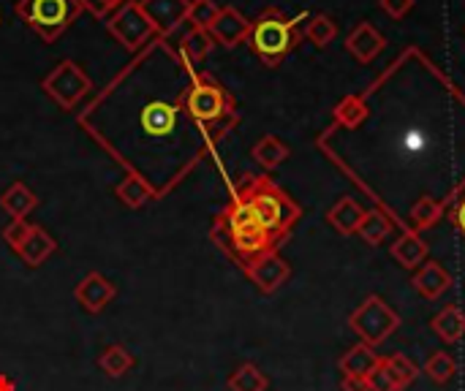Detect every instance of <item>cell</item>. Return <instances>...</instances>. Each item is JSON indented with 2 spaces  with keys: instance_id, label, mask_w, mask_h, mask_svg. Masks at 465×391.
I'll list each match as a JSON object with an SVG mask.
<instances>
[{
  "instance_id": "1",
  "label": "cell",
  "mask_w": 465,
  "mask_h": 391,
  "mask_svg": "<svg viewBox=\"0 0 465 391\" xmlns=\"http://www.w3.org/2000/svg\"><path fill=\"white\" fill-rule=\"evenodd\" d=\"M193 73L158 35L79 114V125L128 174L142 177L155 199H166L213 150L185 109Z\"/></svg>"
},
{
  "instance_id": "2",
  "label": "cell",
  "mask_w": 465,
  "mask_h": 391,
  "mask_svg": "<svg viewBox=\"0 0 465 391\" xmlns=\"http://www.w3.org/2000/svg\"><path fill=\"white\" fill-rule=\"evenodd\" d=\"M210 239L245 272L256 259H262L264 253L278 250L275 239L267 234V229L262 226V220L256 218V212L251 210V204L234 193L232 201L213 218V229H210Z\"/></svg>"
},
{
  "instance_id": "3",
  "label": "cell",
  "mask_w": 465,
  "mask_h": 391,
  "mask_svg": "<svg viewBox=\"0 0 465 391\" xmlns=\"http://www.w3.org/2000/svg\"><path fill=\"white\" fill-rule=\"evenodd\" d=\"M185 109L188 114L204 128L213 147L232 133V128L240 122V109L232 98V93L210 73L196 71L188 90H185Z\"/></svg>"
},
{
  "instance_id": "4",
  "label": "cell",
  "mask_w": 465,
  "mask_h": 391,
  "mask_svg": "<svg viewBox=\"0 0 465 391\" xmlns=\"http://www.w3.org/2000/svg\"><path fill=\"white\" fill-rule=\"evenodd\" d=\"M237 193L251 204L267 234L275 239V245L286 242L289 231L300 220V207L289 199L283 188H278L270 177H245Z\"/></svg>"
},
{
  "instance_id": "5",
  "label": "cell",
  "mask_w": 465,
  "mask_h": 391,
  "mask_svg": "<svg viewBox=\"0 0 465 391\" xmlns=\"http://www.w3.org/2000/svg\"><path fill=\"white\" fill-rule=\"evenodd\" d=\"M16 16L38 33L44 44L57 41L82 14L79 0H19Z\"/></svg>"
},
{
  "instance_id": "6",
  "label": "cell",
  "mask_w": 465,
  "mask_h": 391,
  "mask_svg": "<svg viewBox=\"0 0 465 391\" xmlns=\"http://www.w3.org/2000/svg\"><path fill=\"white\" fill-rule=\"evenodd\" d=\"M248 44L262 57V63H267L272 68V65H278L294 49V44H297V27L281 11L270 8L256 22H251Z\"/></svg>"
},
{
  "instance_id": "7",
  "label": "cell",
  "mask_w": 465,
  "mask_h": 391,
  "mask_svg": "<svg viewBox=\"0 0 465 391\" xmlns=\"http://www.w3.org/2000/svg\"><path fill=\"white\" fill-rule=\"evenodd\" d=\"M41 90L65 112H74L93 90V79L82 71L76 60H60L44 79Z\"/></svg>"
},
{
  "instance_id": "8",
  "label": "cell",
  "mask_w": 465,
  "mask_h": 391,
  "mask_svg": "<svg viewBox=\"0 0 465 391\" xmlns=\"http://www.w3.org/2000/svg\"><path fill=\"white\" fill-rule=\"evenodd\" d=\"M106 30L109 35L128 52H142L153 38H158L155 24L150 22V16L144 14L139 0H125L109 19H106Z\"/></svg>"
},
{
  "instance_id": "9",
  "label": "cell",
  "mask_w": 465,
  "mask_h": 391,
  "mask_svg": "<svg viewBox=\"0 0 465 391\" xmlns=\"http://www.w3.org/2000/svg\"><path fill=\"white\" fill-rule=\"evenodd\" d=\"M349 327L354 335H360L362 343L368 346H381L398 327L401 318L398 313L381 299V297H368L351 316H349Z\"/></svg>"
},
{
  "instance_id": "10",
  "label": "cell",
  "mask_w": 465,
  "mask_h": 391,
  "mask_svg": "<svg viewBox=\"0 0 465 391\" xmlns=\"http://www.w3.org/2000/svg\"><path fill=\"white\" fill-rule=\"evenodd\" d=\"M114 297H117L114 283L106 280L101 272H87V275L76 283V288H74V299H76L79 308H82L84 313H90V316L104 313V310L114 302Z\"/></svg>"
},
{
  "instance_id": "11",
  "label": "cell",
  "mask_w": 465,
  "mask_h": 391,
  "mask_svg": "<svg viewBox=\"0 0 465 391\" xmlns=\"http://www.w3.org/2000/svg\"><path fill=\"white\" fill-rule=\"evenodd\" d=\"M207 33L213 35L215 44H221L226 49H234L242 41H248V35H251V19L242 11H237L234 5H221L218 19L210 24Z\"/></svg>"
},
{
  "instance_id": "12",
  "label": "cell",
  "mask_w": 465,
  "mask_h": 391,
  "mask_svg": "<svg viewBox=\"0 0 465 391\" xmlns=\"http://www.w3.org/2000/svg\"><path fill=\"white\" fill-rule=\"evenodd\" d=\"M245 275L251 278V283L262 291V294H275L289 278H292V267L278 256V250L272 253H264L262 259H256Z\"/></svg>"
},
{
  "instance_id": "13",
  "label": "cell",
  "mask_w": 465,
  "mask_h": 391,
  "mask_svg": "<svg viewBox=\"0 0 465 391\" xmlns=\"http://www.w3.org/2000/svg\"><path fill=\"white\" fill-rule=\"evenodd\" d=\"M150 22L155 24L158 35H174L188 16V3L191 0H139Z\"/></svg>"
},
{
  "instance_id": "14",
  "label": "cell",
  "mask_w": 465,
  "mask_h": 391,
  "mask_svg": "<svg viewBox=\"0 0 465 391\" xmlns=\"http://www.w3.org/2000/svg\"><path fill=\"white\" fill-rule=\"evenodd\" d=\"M411 286H414V291H417L420 297H425V299H439V297H444V294L452 288V275H450L441 264L425 261V264L417 269V275L411 278Z\"/></svg>"
},
{
  "instance_id": "15",
  "label": "cell",
  "mask_w": 465,
  "mask_h": 391,
  "mask_svg": "<svg viewBox=\"0 0 465 391\" xmlns=\"http://www.w3.org/2000/svg\"><path fill=\"white\" fill-rule=\"evenodd\" d=\"M384 35L371 24V22H360L351 33H349V38H346V49L360 60V63H371L373 57H379L381 54V49H384Z\"/></svg>"
},
{
  "instance_id": "16",
  "label": "cell",
  "mask_w": 465,
  "mask_h": 391,
  "mask_svg": "<svg viewBox=\"0 0 465 391\" xmlns=\"http://www.w3.org/2000/svg\"><path fill=\"white\" fill-rule=\"evenodd\" d=\"M166 41L174 46V52H177L188 65H199V63L213 52V46H215L213 35H210L207 30H199V27H188L177 41H172V38H166Z\"/></svg>"
},
{
  "instance_id": "17",
  "label": "cell",
  "mask_w": 465,
  "mask_h": 391,
  "mask_svg": "<svg viewBox=\"0 0 465 391\" xmlns=\"http://www.w3.org/2000/svg\"><path fill=\"white\" fill-rule=\"evenodd\" d=\"M57 250V242L49 237V231H44L41 226H33L30 229V234H27V239L16 248V256L22 259V264L25 267H41L52 253Z\"/></svg>"
},
{
  "instance_id": "18",
  "label": "cell",
  "mask_w": 465,
  "mask_h": 391,
  "mask_svg": "<svg viewBox=\"0 0 465 391\" xmlns=\"http://www.w3.org/2000/svg\"><path fill=\"white\" fill-rule=\"evenodd\" d=\"M392 259L406 269H417L428 261V242L417 231H403L392 245Z\"/></svg>"
},
{
  "instance_id": "19",
  "label": "cell",
  "mask_w": 465,
  "mask_h": 391,
  "mask_svg": "<svg viewBox=\"0 0 465 391\" xmlns=\"http://www.w3.org/2000/svg\"><path fill=\"white\" fill-rule=\"evenodd\" d=\"M362 218H365V210H362L354 199H349V196L341 199V201L327 212V223H330L338 234H343V237L357 234Z\"/></svg>"
},
{
  "instance_id": "20",
  "label": "cell",
  "mask_w": 465,
  "mask_h": 391,
  "mask_svg": "<svg viewBox=\"0 0 465 391\" xmlns=\"http://www.w3.org/2000/svg\"><path fill=\"white\" fill-rule=\"evenodd\" d=\"M0 207L14 218H27L35 207H38V196L25 185V182H14L3 191L0 196Z\"/></svg>"
},
{
  "instance_id": "21",
  "label": "cell",
  "mask_w": 465,
  "mask_h": 391,
  "mask_svg": "<svg viewBox=\"0 0 465 391\" xmlns=\"http://www.w3.org/2000/svg\"><path fill=\"white\" fill-rule=\"evenodd\" d=\"M409 218H411V231H425V229H433L441 218H444V201L436 199V196H420L411 210H409Z\"/></svg>"
},
{
  "instance_id": "22",
  "label": "cell",
  "mask_w": 465,
  "mask_h": 391,
  "mask_svg": "<svg viewBox=\"0 0 465 391\" xmlns=\"http://www.w3.org/2000/svg\"><path fill=\"white\" fill-rule=\"evenodd\" d=\"M433 332L444 340V343H460L465 337V313L458 305L444 308L436 318H433Z\"/></svg>"
},
{
  "instance_id": "23",
  "label": "cell",
  "mask_w": 465,
  "mask_h": 391,
  "mask_svg": "<svg viewBox=\"0 0 465 391\" xmlns=\"http://www.w3.org/2000/svg\"><path fill=\"white\" fill-rule=\"evenodd\" d=\"M114 196H117L120 204H125L128 210H139V207H144L147 201L155 199L153 188H150L142 177H136V174H125V180L117 182Z\"/></svg>"
},
{
  "instance_id": "24",
  "label": "cell",
  "mask_w": 465,
  "mask_h": 391,
  "mask_svg": "<svg viewBox=\"0 0 465 391\" xmlns=\"http://www.w3.org/2000/svg\"><path fill=\"white\" fill-rule=\"evenodd\" d=\"M289 147L278 139V136H272V133H267V136H262L256 144H253V161L262 166V169H278L286 158H289Z\"/></svg>"
},
{
  "instance_id": "25",
  "label": "cell",
  "mask_w": 465,
  "mask_h": 391,
  "mask_svg": "<svg viewBox=\"0 0 465 391\" xmlns=\"http://www.w3.org/2000/svg\"><path fill=\"white\" fill-rule=\"evenodd\" d=\"M376 365H379V357H376L373 346H368V343H357V346L341 359L343 376H362V378H368V373H371Z\"/></svg>"
},
{
  "instance_id": "26",
  "label": "cell",
  "mask_w": 465,
  "mask_h": 391,
  "mask_svg": "<svg viewBox=\"0 0 465 391\" xmlns=\"http://www.w3.org/2000/svg\"><path fill=\"white\" fill-rule=\"evenodd\" d=\"M357 234L368 242V245H381L390 234H392V218L381 210H371L365 212Z\"/></svg>"
},
{
  "instance_id": "27",
  "label": "cell",
  "mask_w": 465,
  "mask_h": 391,
  "mask_svg": "<svg viewBox=\"0 0 465 391\" xmlns=\"http://www.w3.org/2000/svg\"><path fill=\"white\" fill-rule=\"evenodd\" d=\"M368 120V103L360 95H346L338 106H335V122L346 131L360 128Z\"/></svg>"
},
{
  "instance_id": "28",
  "label": "cell",
  "mask_w": 465,
  "mask_h": 391,
  "mask_svg": "<svg viewBox=\"0 0 465 391\" xmlns=\"http://www.w3.org/2000/svg\"><path fill=\"white\" fill-rule=\"evenodd\" d=\"M98 367H101L109 378H123V376L134 367V357L125 351V346H109V348H104V354L98 357Z\"/></svg>"
},
{
  "instance_id": "29",
  "label": "cell",
  "mask_w": 465,
  "mask_h": 391,
  "mask_svg": "<svg viewBox=\"0 0 465 391\" xmlns=\"http://www.w3.org/2000/svg\"><path fill=\"white\" fill-rule=\"evenodd\" d=\"M229 391H267V376L256 367V365H240L229 381Z\"/></svg>"
},
{
  "instance_id": "30",
  "label": "cell",
  "mask_w": 465,
  "mask_h": 391,
  "mask_svg": "<svg viewBox=\"0 0 465 391\" xmlns=\"http://www.w3.org/2000/svg\"><path fill=\"white\" fill-rule=\"evenodd\" d=\"M221 5L215 0H191L188 3V16L185 24L188 27H199V30H210V24L218 19Z\"/></svg>"
},
{
  "instance_id": "31",
  "label": "cell",
  "mask_w": 465,
  "mask_h": 391,
  "mask_svg": "<svg viewBox=\"0 0 465 391\" xmlns=\"http://www.w3.org/2000/svg\"><path fill=\"white\" fill-rule=\"evenodd\" d=\"M338 35V24L327 16V14H316L311 16L308 27H305V38L316 46H327L332 38Z\"/></svg>"
},
{
  "instance_id": "32",
  "label": "cell",
  "mask_w": 465,
  "mask_h": 391,
  "mask_svg": "<svg viewBox=\"0 0 465 391\" xmlns=\"http://www.w3.org/2000/svg\"><path fill=\"white\" fill-rule=\"evenodd\" d=\"M384 362H387V367H390V373H392V378H395V384H398L401 391L406 389V386H411L417 381V376H420L417 365L409 357H403V354H392Z\"/></svg>"
},
{
  "instance_id": "33",
  "label": "cell",
  "mask_w": 465,
  "mask_h": 391,
  "mask_svg": "<svg viewBox=\"0 0 465 391\" xmlns=\"http://www.w3.org/2000/svg\"><path fill=\"white\" fill-rule=\"evenodd\" d=\"M425 373L436 381V384H450L452 378H455V373H458V365H455V359L447 354V351H439V354H433L430 359H428V365H425Z\"/></svg>"
},
{
  "instance_id": "34",
  "label": "cell",
  "mask_w": 465,
  "mask_h": 391,
  "mask_svg": "<svg viewBox=\"0 0 465 391\" xmlns=\"http://www.w3.org/2000/svg\"><path fill=\"white\" fill-rule=\"evenodd\" d=\"M368 384H371V391H401L384 359H379V365L368 373Z\"/></svg>"
},
{
  "instance_id": "35",
  "label": "cell",
  "mask_w": 465,
  "mask_h": 391,
  "mask_svg": "<svg viewBox=\"0 0 465 391\" xmlns=\"http://www.w3.org/2000/svg\"><path fill=\"white\" fill-rule=\"evenodd\" d=\"M30 229H33V223H27L25 218H14V220L3 229V239H5V245L16 253V248L27 239Z\"/></svg>"
},
{
  "instance_id": "36",
  "label": "cell",
  "mask_w": 465,
  "mask_h": 391,
  "mask_svg": "<svg viewBox=\"0 0 465 391\" xmlns=\"http://www.w3.org/2000/svg\"><path fill=\"white\" fill-rule=\"evenodd\" d=\"M125 0H79L82 11L93 14L95 19H109Z\"/></svg>"
},
{
  "instance_id": "37",
  "label": "cell",
  "mask_w": 465,
  "mask_h": 391,
  "mask_svg": "<svg viewBox=\"0 0 465 391\" xmlns=\"http://www.w3.org/2000/svg\"><path fill=\"white\" fill-rule=\"evenodd\" d=\"M381 8H384L392 19H403V16L414 8V0H381Z\"/></svg>"
},
{
  "instance_id": "38",
  "label": "cell",
  "mask_w": 465,
  "mask_h": 391,
  "mask_svg": "<svg viewBox=\"0 0 465 391\" xmlns=\"http://www.w3.org/2000/svg\"><path fill=\"white\" fill-rule=\"evenodd\" d=\"M341 389L343 391H371V384H368V378H362V376H343V384H341Z\"/></svg>"
},
{
  "instance_id": "39",
  "label": "cell",
  "mask_w": 465,
  "mask_h": 391,
  "mask_svg": "<svg viewBox=\"0 0 465 391\" xmlns=\"http://www.w3.org/2000/svg\"><path fill=\"white\" fill-rule=\"evenodd\" d=\"M452 223H455V229L465 237V199H460V201L455 204V210H452Z\"/></svg>"
},
{
  "instance_id": "40",
  "label": "cell",
  "mask_w": 465,
  "mask_h": 391,
  "mask_svg": "<svg viewBox=\"0 0 465 391\" xmlns=\"http://www.w3.org/2000/svg\"><path fill=\"white\" fill-rule=\"evenodd\" d=\"M0 391H14V384L5 376H0Z\"/></svg>"
}]
</instances>
